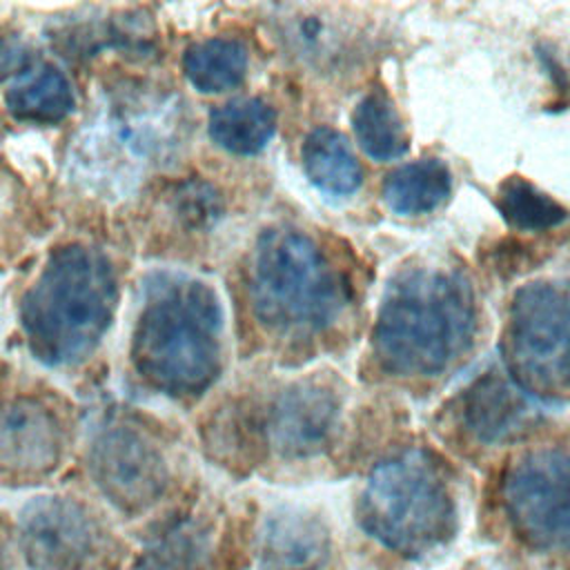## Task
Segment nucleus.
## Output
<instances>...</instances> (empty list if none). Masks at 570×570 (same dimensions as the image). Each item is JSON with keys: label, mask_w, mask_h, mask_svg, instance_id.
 <instances>
[{"label": "nucleus", "mask_w": 570, "mask_h": 570, "mask_svg": "<svg viewBox=\"0 0 570 570\" xmlns=\"http://www.w3.org/2000/svg\"><path fill=\"white\" fill-rule=\"evenodd\" d=\"M62 454V428L36 399L0 405V472L18 479L51 472Z\"/></svg>", "instance_id": "11"}, {"label": "nucleus", "mask_w": 570, "mask_h": 570, "mask_svg": "<svg viewBox=\"0 0 570 570\" xmlns=\"http://www.w3.org/2000/svg\"><path fill=\"white\" fill-rule=\"evenodd\" d=\"M131 356L138 374L165 394L205 392L223 361V309L216 292L191 276H156L136 323Z\"/></svg>", "instance_id": "2"}, {"label": "nucleus", "mask_w": 570, "mask_h": 570, "mask_svg": "<svg viewBox=\"0 0 570 570\" xmlns=\"http://www.w3.org/2000/svg\"><path fill=\"white\" fill-rule=\"evenodd\" d=\"M0 570H9V554H7V548L2 546V541H0Z\"/></svg>", "instance_id": "22"}, {"label": "nucleus", "mask_w": 570, "mask_h": 570, "mask_svg": "<svg viewBox=\"0 0 570 570\" xmlns=\"http://www.w3.org/2000/svg\"><path fill=\"white\" fill-rule=\"evenodd\" d=\"M454 499L450 485L423 450H407L379 463L356 503L358 525L381 546L419 557L454 532Z\"/></svg>", "instance_id": "5"}, {"label": "nucleus", "mask_w": 570, "mask_h": 570, "mask_svg": "<svg viewBox=\"0 0 570 570\" xmlns=\"http://www.w3.org/2000/svg\"><path fill=\"white\" fill-rule=\"evenodd\" d=\"M352 131L365 156L376 163L396 160L407 151L403 120L383 89H372L356 102L352 111Z\"/></svg>", "instance_id": "18"}, {"label": "nucleus", "mask_w": 570, "mask_h": 570, "mask_svg": "<svg viewBox=\"0 0 570 570\" xmlns=\"http://www.w3.org/2000/svg\"><path fill=\"white\" fill-rule=\"evenodd\" d=\"M503 505L528 546L570 552V445L517 459L503 479Z\"/></svg>", "instance_id": "7"}, {"label": "nucleus", "mask_w": 570, "mask_h": 570, "mask_svg": "<svg viewBox=\"0 0 570 570\" xmlns=\"http://www.w3.org/2000/svg\"><path fill=\"white\" fill-rule=\"evenodd\" d=\"M503 363L537 401L570 396V281H534L514 294Z\"/></svg>", "instance_id": "6"}, {"label": "nucleus", "mask_w": 570, "mask_h": 570, "mask_svg": "<svg viewBox=\"0 0 570 570\" xmlns=\"http://www.w3.org/2000/svg\"><path fill=\"white\" fill-rule=\"evenodd\" d=\"M330 552L327 528L303 510H276L261 530V566L269 570H309Z\"/></svg>", "instance_id": "13"}, {"label": "nucleus", "mask_w": 570, "mask_h": 570, "mask_svg": "<svg viewBox=\"0 0 570 570\" xmlns=\"http://www.w3.org/2000/svg\"><path fill=\"white\" fill-rule=\"evenodd\" d=\"M338 396L323 383L301 381L285 387L267 416L269 445L285 459H305L321 452L338 421Z\"/></svg>", "instance_id": "10"}, {"label": "nucleus", "mask_w": 570, "mask_h": 570, "mask_svg": "<svg viewBox=\"0 0 570 570\" xmlns=\"http://www.w3.org/2000/svg\"><path fill=\"white\" fill-rule=\"evenodd\" d=\"M501 218L519 232H543L568 218V212L552 196L534 187L523 176H508L494 198Z\"/></svg>", "instance_id": "21"}, {"label": "nucleus", "mask_w": 570, "mask_h": 570, "mask_svg": "<svg viewBox=\"0 0 570 570\" xmlns=\"http://www.w3.org/2000/svg\"><path fill=\"white\" fill-rule=\"evenodd\" d=\"M276 134V114L261 98H234L209 116L212 140L229 154L254 156Z\"/></svg>", "instance_id": "17"}, {"label": "nucleus", "mask_w": 570, "mask_h": 570, "mask_svg": "<svg viewBox=\"0 0 570 570\" xmlns=\"http://www.w3.org/2000/svg\"><path fill=\"white\" fill-rule=\"evenodd\" d=\"M116 309L109 261L91 247L51 254L22 298L20 321L33 356L47 365L85 358L107 332Z\"/></svg>", "instance_id": "3"}, {"label": "nucleus", "mask_w": 570, "mask_h": 570, "mask_svg": "<svg viewBox=\"0 0 570 570\" xmlns=\"http://www.w3.org/2000/svg\"><path fill=\"white\" fill-rule=\"evenodd\" d=\"M301 160L307 180L330 198H350L363 183L347 138L334 127H314L303 140Z\"/></svg>", "instance_id": "14"}, {"label": "nucleus", "mask_w": 570, "mask_h": 570, "mask_svg": "<svg viewBox=\"0 0 570 570\" xmlns=\"http://www.w3.org/2000/svg\"><path fill=\"white\" fill-rule=\"evenodd\" d=\"M89 472L102 497L125 514L149 510L169 481L160 450L142 432L116 425L100 432L89 452Z\"/></svg>", "instance_id": "9"}, {"label": "nucleus", "mask_w": 570, "mask_h": 570, "mask_svg": "<svg viewBox=\"0 0 570 570\" xmlns=\"http://www.w3.org/2000/svg\"><path fill=\"white\" fill-rule=\"evenodd\" d=\"M247 49L234 38L194 42L183 56L187 80L203 94H223L238 87L247 73Z\"/></svg>", "instance_id": "19"}, {"label": "nucleus", "mask_w": 570, "mask_h": 570, "mask_svg": "<svg viewBox=\"0 0 570 570\" xmlns=\"http://www.w3.org/2000/svg\"><path fill=\"white\" fill-rule=\"evenodd\" d=\"M2 102L16 120L53 125L71 114L76 98L69 78L62 71L42 65L31 71H22L4 89Z\"/></svg>", "instance_id": "15"}, {"label": "nucleus", "mask_w": 570, "mask_h": 570, "mask_svg": "<svg viewBox=\"0 0 570 570\" xmlns=\"http://www.w3.org/2000/svg\"><path fill=\"white\" fill-rule=\"evenodd\" d=\"M543 405L505 370H488L465 390L461 419L476 441L494 445L523 434L541 416Z\"/></svg>", "instance_id": "12"}, {"label": "nucleus", "mask_w": 570, "mask_h": 570, "mask_svg": "<svg viewBox=\"0 0 570 570\" xmlns=\"http://www.w3.org/2000/svg\"><path fill=\"white\" fill-rule=\"evenodd\" d=\"M212 554L209 530L185 521L151 543L131 570H212Z\"/></svg>", "instance_id": "20"}, {"label": "nucleus", "mask_w": 570, "mask_h": 570, "mask_svg": "<svg viewBox=\"0 0 570 570\" xmlns=\"http://www.w3.org/2000/svg\"><path fill=\"white\" fill-rule=\"evenodd\" d=\"M452 194V174L441 158H421L387 174L381 196L399 216H423L439 209Z\"/></svg>", "instance_id": "16"}, {"label": "nucleus", "mask_w": 570, "mask_h": 570, "mask_svg": "<svg viewBox=\"0 0 570 570\" xmlns=\"http://www.w3.org/2000/svg\"><path fill=\"white\" fill-rule=\"evenodd\" d=\"M256 318L274 332L325 330L347 303V285L301 229L272 227L256 240L249 276Z\"/></svg>", "instance_id": "4"}, {"label": "nucleus", "mask_w": 570, "mask_h": 570, "mask_svg": "<svg viewBox=\"0 0 570 570\" xmlns=\"http://www.w3.org/2000/svg\"><path fill=\"white\" fill-rule=\"evenodd\" d=\"M18 541L31 570H107L118 559L107 528L67 497H38L27 503Z\"/></svg>", "instance_id": "8"}, {"label": "nucleus", "mask_w": 570, "mask_h": 570, "mask_svg": "<svg viewBox=\"0 0 570 570\" xmlns=\"http://www.w3.org/2000/svg\"><path fill=\"white\" fill-rule=\"evenodd\" d=\"M474 323V292L459 269L407 267L381 296L374 354L396 376H436L468 352Z\"/></svg>", "instance_id": "1"}]
</instances>
